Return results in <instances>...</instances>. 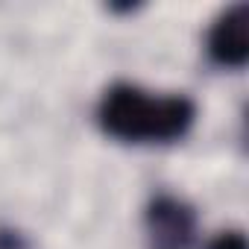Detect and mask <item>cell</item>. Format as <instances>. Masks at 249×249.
<instances>
[{
	"label": "cell",
	"instance_id": "cell-1",
	"mask_svg": "<svg viewBox=\"0 0 249 249\" xmlns=\"http://www.w3.org/2000/svg\"><path fill=\"white\" fill-rule=\"evenodd\" d=\"M194 117L196 106L188 97H156L129 82L111 85L97 106L100 129L126 144H173L191 132Z\"/></svg>",
	"mask_w": 249,
	"mask_h": 249
},
{
	"label": "cell",
	"instance_id": "cell-2",
	"mask_svg": "<svg viewBox=\"0 0 249 249\" xmlns=\"http://www.w3.org/2000/svg\"><path fill=\"white\" fill-rule=\"evenodd\" d=\"M144 234L150 249H191L196 240V214L185 199L161 194L144 211Z\"/></svg>",
	"mask_w": 249,
	"mask_h": 249
},
{
	"label": "cell",
	"instance_id": "cell-3",
	"mask_svg": "<svg viewBox=\"0 0 249 249\" xmlns=\"http://www.w3.org/2000/svg\"><path fill=\"white\" fill-rule=\"evenodd\" d=\"M208 56L220 68H243L249 59V6H229L208 30Z\"/></svg>",
	"mask_w": 249,
	"mask_h": 249
},
{
	"label": "cell",
	"instance_id": "cell-4",
	"mask_svg": "<svg viewBox=\"0 0 249 249\" xmlns=\"http://www.w3.org/2000/svg\"><path fill=\"white\" fill-rule=\"evenodd\" d=\"M208 249H246V237L240 229H226L217 237H211Z\"/></svg>",
	"mask_w": 249,
	"mask_h": 249
},
{
	"label": "cell",
	"instance_id": "cell-5",
	"mask_svg": "<svg viewBox=\"0 0 249 249\" xmlns=\"http://www.w3.org/2000/svg\"><path fill=\"white\" fill-rule=\"evenodd\" d=\"M0 249H33V243L21 229L0 226Z\"/></svg>",
	"mask_w": 249,
	"mask_h": 249
}]
</instances>
